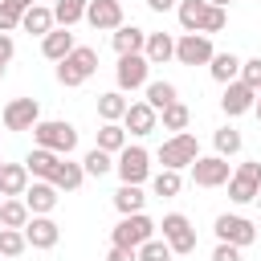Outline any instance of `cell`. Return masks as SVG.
I'll return each mask as SVG.
<instances>
[{
	"mask_svg": "<svg viewBox=\"0 0 261 261\" xmlns=\"http://www.w3.org/2000/svg\"><path fill=\"white\" fill-rule=\"evenodd\" d=\"M86 20H90L98 33H114V29H122V0H90Z\"/></svg>",
	"mask_w": 261,
	"mask_h": 261,
	"instance_id": "obj_14",
	"label": "cell"
},
{
	"mask_svg": "<svg viewBox=\"0 0 261 261\" xmlns=\"http://www.w3.org/2000/svg\"><path fill=\"white\" fill-rule=\"evenodd\" d=\"M106 261H139V249H122V245H110Z\"/></svg>",
	"mask_w": 261,
	"mask_h": 261,
	"instance_id": "obj_44",
	"label": "cell"
},
{
	"mask_svg": "<svg viewBox=\"0 0 261 261\" xmlns=\"http://www.w3.org/2000/svg\"><path fill=\"white\" fill-rule=\"evenodd\" d=\"M175 4H179V0H147V8H151V12H171Z\"/></svg>",
	"mask_w": 261,
	"mask_h": 261,
	"instance_id": "obj_45",
	"label": "cell"
},
{
	"mask_svg": "<svg viewBox=\"0 0 261 261\" xmlns=\"http://www.w3.org/2000/svg\"><path fill=\"white\" fill-rule=\"evenodd\" d=\"M212 57H216L212 37H204V33H179L175 37V61L179 65H208Z\"/></svg>",
	"mask_w": 261,
	"mask_h": 261,
	"instance_id": "obj_9",
	"label": "cell"
},
{
	"mask_svg": "<svg viewBox=\"0 0 261 261\" xmlns=\"http://www.w3.org/2000/svg\"><path fill=\"white\" fill-rule=\"evenodd\" d=\"M208 73H212V82H220V86L237 82V77H241V57H237V53H216V57L208 61Z\"/></svg>",
	"mask_w": 261,
	"mask_h": 261,
	"instance_id": "obj_29",
	"label": "cell"
},
{
	"mask_svg": "<svg viewBox=\"0 0 261 261\" xmlns=\"http://www.w3.org/2000/svg\"><path fill=\"white\" fill-rule=\"evenodd\" d=\"M122 126H126V135H135V139H143V135H151L155 126H159V114L147 106V102H130V110H126V118H122Z\"/></svg>",
	"mask_w": 261,
	"mask_h": 261,
	"instance_id": "obj_18",
	"label": "cell"
},
{
	"mask_svg": "<svg viewBox=\"0 0 261 261\" xmlns=\"http://www.w3.org/2000/svg\"><path fill=\"white\" fill-rule=\"evenodd\" d=\"M114 82H118V90H122V94L147 90V82H151V61H147L143 53L118 57V65H114Z\"/></svg>",
	"mask_w": 261,
	"mask_h": 261,
	"instance_id": "obj_8",
	"label": "cell"
},
{
	"mask_svg": "<svg viewBox=\"0 0 261 261\" xmlns=\"http://www.w3.org/2000/svg\"><path fill=\"white\" fill-rule=\"evenodd\" d=\"M29 184H33V175H29V167H24V163H4V167H0V196H4V200L24 196V192H29Z\"/></svg>",
	"mask_w": 261,
	"mask_h": 261,
	"instance_id": "obj_17",
	"label": "cell"
},
{
	"mask_svg": "<svg viewBox=\"0 0 261 261\" xmlns=\"http://www.w3.org/2000/svg\"><path fill=\"white\" fill-rule=\"evenodd\" d=\"M0 122L8 130H33L41 122V102L37 98H12L4 110H0Z\"/></svg>",
	"mask_w": 261,
	"mask_h": 261,
	"instance_id": "obj_11",
	"label": "cell"
},
{
	"mask_svg": "<svg viewBox=\"0 0 261 261\" xmlns=\"http://www.w3.org/2000/svg\"><path fill=\"white\" fill-rule=\"evenodd\" d=\"M228 200H232V204L261 200V163H257V159L237 163V171H232V179H228Z\"/></svg>",
	"mask_w": 261,
	"mask_h": 261,
	"instance_id": "obj_7",
	"label": "cell"
},
{
	"mask_svg": "<svg viewBox=\"0 0 261 261\" xmlns=\"http://www.w3.org/2000/svg\"><path fill=\"white\" fill-rule=\"evenodd\" d=\"M24 241H29V249H53L61 241V228H57L53 216H33L24 224Z\"/></svg>",
	"mask_w": 261,
	"mask_h": 261,
	"instance_id": "obj_16",
	"label": "cell"
},
{
	"mask_svg": "<svg viewBox=\"0 0 261 261\" xmlns=\"http://www.w3.org/2000/svg\"><path fill=\"white\" fill-rule=\"evenodd\" d=\"M175 253H171V245L163 241V237H151L143 249H139V261H171Z\"/></svg>",
	"mask_w": 261,
	"mask_h": 261,
	"instance_id": "obj_38",
	"label": "cell"
},
{
	"mask_svg": "<svg viewBox=\"0 0 261 261\" xmlns=\"http://www.w3.org/2000/svg\"><path fill=\"white\" fill-rule=\"evenodd\" d=\"M98 73V49H90V45H77L65 61H57V82L65 86V90H77L82 82H90Z\"/></svg>",
	"mask_w": 261,
	"mask_h": 261,
	"instance_id": "obj_2",
	"label": "cell"
},
{
	"mask_svg": "<svg viewBox=\"0 0 261 261\" xmlns=\"http://www.w3.org/2000/svg\"><path fill=\"white\" fill-rule=\"evenodd\" d=\"M20 29H24L29 37H41V41H45V37L57 29V20H53V8H45V4H33V8L20 16Z\"/></svg>",
	"mask_w": 261,
	"mask_h": 261,
	"instance_id": "obj_21",
	"label": "cell"
},
{
	"mask_svg": "<svg viewBox=\"0 0 261 261\" xmlns=\"http://www.w3.org/2000/svg\"><path fill=\"white\" fill-rule=\"evenodd\" d=\"M0 167H4V159H0Z\"/></svg>",
	"mask_w": 261,
	"mask_h": 261,
	"instance_id": "obj_50",
	"label": "cell"
},
{
	"mask_svg": "<svg viewBox=\"0 0 261 261\" xmlns=\"http://www.w3.org/2000/svg\"><path fill=\"white\" fill-rule=\"evenodd\" d=\"M110 45H114V53H118V57L143 53V49H147V29H139V24H122V29H114Z\"/></svg>",
	"mask_w": 261,
	"mask_h": 261,
	"instance_id": "obj_19",
	"label": "cell"
},
{
	"mask_svg": "<svg viewBox=\"0 0 261 261\" xmlns=\"http://www.w3.org/2000/svg\"><path fill=\"white\" fill-rule=\"evenodd\" d=\"M29 249L24 228H0V257H20Z\"/></svg>",
	"mask_w": 261,
	"mask_h": 261,
	"instance_id": "obj_37",
	"label": "cell"
},
{
	"mask_svg": "<svg viewBox=\"0 0 261 261\" xmlns=\"http://www.w3.org/2000/svg\"><path fill=\"white\" fill-rule=\"evenodd\" d=\"M143 94H147L143 102H147L155 114H159V110H167L171 102H179V90H175L171 82H147V90H143Z\"/></svg>",
	"mask_w": 261,
	"mask_h": 261,
	"instance_id": "obj_30",
	"label": "cell"
},
{
	"mask_svg": "<svg viewBox=\"0 0 261 261\" xmlns=\"http://www.w3.org/2000/svg\"><path fill=\"white\" fill-rule=\"evenodd\" d=\"M8 4H16V8H20V12H29V8H33V4H37V0H8Z\"/></svg>",
	"mask_w": 261,
	"mask_h": 261,
	"instance_id": "obj_46",
	"label": "cell"
},
{
	"mask_svg": "<svg viewBox=\"0 0 261 261\" xmlns=\"http://www.w3.org/2000/svg\"><path fill=\"white\" fill-rule=\"evenodd\" d=\"M82 179H86V167H82V163H73L69 155H65V159L57 163V171H53V188H57V192H77V188H82Z\"/></svg>",
	"mask_w": 261,
	"mask_h": 261,
	"instance_id": "obj_27",
	"label": "cell"
},
{
	"mask_svg": "<svg viewBox=\"0 0 261 261\" xmlns=\"http://www.w3.org/2000/svg\"><path fill=\"white\" fill-rule=\"evenodd\" d=\"M65 155H57V151H45V147H33L29 155H24V167H29V175L33 179H49L53 184V171H57V163H61Z\"/></svg>",
	"mask_w": 261,
	"mask_h": 261,
	"instance_id": "obj_20",
	"label": "cell"
},
{
	"mask_svg": "<svg viewBox=\"0 0 261 261\" xmlns=\"http://www.w3.org/2000/svg\"><path fill=\"white\" fill-rule=\"evenodd\" d=\"M143 57H147L151 65H167V61H175V37H171V33H147V49H143Z\"/></svg>",
	"mask_w": 261,
	"mask_h": 261,
	"instance_id": "obj_22",
	"label": "cell"
},
{
	"mask_svg": "<svg viewBox=\"0 0 261 261\" xmlns=\"http://www.w3.org/2000/svg\"><path fill=\"white\" fill-rule=\"evenodd\" d=\"M253 114H257V122H261V90H257V102H253Z\"/></svg>",
	"mask_w": 261,
	"mask_h": 261,
	"instance_id": "obj_47",
	"label": "cell"
},
{
	"mask_svg": "<svg viewBox=\"0 0 261 261\" xmlns=\"http://www.w3.org/2000/svg\"><path fill=\"white\" fill-rule=\"evenodd\" d=\"M82 167H86V175H94V179H102V175H110L114 171V155H106V151H86V159H82Z\"/></svg>",
	"mask_w": 261,
	"mask_h": 261,
	"instance_id": "obj_35",
	"label": "cell"
},
{
	"mask_svg": "<svg viewBox=\"0 0 261 261\" xmlns=\"http://www.w3.org/2000/svg\"><path fill=\"white\" fill-rule=\"evenodd\" d=\"M179 188H184V175L179 171H159V175H151V192L155 196H179Z\"/></svg>",
	"mask_w": 261,
	"mask_h": 261,
	"instance_id": "obj_36",
	"label": "cell"
},
{
	"mask_svg": "<svg viewBox=\"0 0 261 261\" xmlns=\"http://www.w3.org/2000/svg\"><path fill=\"white\" fill-rule=\"evenodd\" d=\"M86 8H90V0H57V4H53L57 29H73L77 20H86Z\"/></svg>",
	"mask_w": 261,
	"mask_h": 261,
	"instance_id": "obj_31",
	"label": "cell"
},
{
	"mask_svg": "<svg viewBox=\"0 0 261 261\" xmlns=\"http://www.w3.org/2000/svg\"><path fill=\"white\" fill-rule=\"evenodd\" d=\"M155 159H159L167 171H184V167H192V163L200 159V143H196L192 130H179V135H171V139L159 143Z\"/></svg>",
	"mask_w": 261,
	"mask_h": 261,
	"instance_id": "obj_3",
	"label": "cell"
},
{
	"mask_svg": "<svg viewBox=\"0 0 261 261\" xmlns=\"http://www.w3.org/2000/svg\"><path fill=\"white\" fill-rule=\"evenodd\" d=\"M126 110H130V102L122 98V90H106V94H98V118H102V122H122Z\"/></svg>",
	"mask_w": 261,
	"mask_h": 261,
	"instance_id": "obj_25",
	"label": "cell"
},
{
	"mask_svg": "<svg viewBox=\"0 0 261 261\" xmlns=\"http://www.w3.org/2000/svg\"><path fill=\"white\" fill-rule=\"evenodd\" d=\"M0 204H4V196H0Z\"/></svg>",
	"mask_w": 261,
	"mask_h": 261,
	"instance_id": "obj_51",
	"label": "cell"
},
{
	"mask_svg": "<svg viewBox=\"0 0 261 261\" xmlns=\"http://www.w3.org/2000/svg\"><path fill=\"white\" fill-rule=\"evenodd\" d=\"M20 8L16 4H8V0H0V33H12V29H20Z\"/></svg>",
	"mask_w": 261,
	"mask_h": 261,
	"instance_id": "obj_39",
	"label": "cell"
},
{
	"mask_svg": "<svg viewBox=\"0 0 261 261\" xmlns=\"http://www.w3.org/2000/svg\"><path fill=\"white\" fill-rule=\"evenodd\" d=\"M232 179V167H228V159H220V155H200L196 163H192V184L196 188H224Z\"/></svg>",
	"mask_w": 261,
	"mask_h": 261,
	"instance_id": "obj_10",
	"label": "cell"
},
{
	"mask_svg": "<svg viewBox=\"0 0 261 261\" xmlns=\"http://www.w3.org/2000/svg\"><path fill=\"white\" fill-rule=\"evenodd\" d=\"M33 143L45 151H57V155H73L77 151V126L65 118H41L33 126Z\"/></svg>",
	"mask_w": 261,
	"mask_h": 261,
	"instance_id": "obj_1",
	"label": "cell"
},
{
	"mask_svg": "<svg viewBox=\"0 0 261 261\" xmlns=\"http://www.w3.org/2000/svg\"><path fill=\"white\" fill-rule=\"evenodd\" d=\"M208 4H216V8H228V4H232V0H208Z\"/></svg>",
	"mask_w": 261,
	"mask_h": 261,
	"instance_id": "obj_48",
	"label": "cell"
},
{
	"mask_svg": "<svg viewBox=\"0 0 261 261\" xmlns=\"http://www.w3.org/2000/svg\"><path fill=\"white\" fill-rule=\"evenodd\" d=\"M155 220L147 212H135V216H122L114 228H110V245H122V249H143L151 237H155Z\"/></svg>",
	"mask_w": 261,
	"mask_h": 261,
	"instance_id": "obj_5",
	"label": "cell"
},
{
	"mask_svg": "<svg viewBox=\"0 0 261 261\" xmlns=\"http://www.w3.org/2000/svg\"><path fill=\"white\" fill-rule=\"evenodd\" d=\"M57 196H61V192H57L49 179H33V184H29V192H24L20 200L29 204V212H33V216H49V212L57 208Z\"/></svg>",
	"mask_w": 261,
	"mask_h": 261,
	"instance_id": "obj_15",
	"label": "cell"
},
{
	"mask_svg": "<svg viewBox=\"0 0 261 261\" xmlns=\"http://www.w3.org/2000/svg\"><path fill=\"white\" fill-rule=\"evenodd\" d=\"M224 24H228V12L212 4V8H208V16H204V29H200V33H204V37H212V33H220Z\"/></svg>",
	"mask_w": 261,
	"mask_h": 261,
	"instance_id": "obj_40",
	"label": "cell"
},
{
	"mask_svg": "<svg viewBox=\"0 0 261 261\" xmlns=\"http://www.w3.org/2000/svg\"><path fill=\"white\" fill-rule=\"evenodd\" d=\"M73 49H77V45H73V33H69V29H53V33L41 41V53H45L49 61H65Z\"/></svg>",
	"mask_w": 261,
	"mask_h": 261,
	"instance_id": "obj_24",
	"label": "cell"
},
{
	"mask_svg": "<svg viewBox=\"0 0 261 261\" xmlns=\"http://www.w3.org/2000/svg\"><path fill=\"white\" fill-rule=\"evenodd\" d=\"M0 77H4V65H0Z\"/></svg>",
	"mask_w": 261,
	"mask_h": 261,
	"instance_id": "obj_49",
	"label": "cell"
},
{
	"mask_svg": "<svg viewBox=\"0 0 261 261\" xmlns=\"http://www.w3.org/2000/svg\"><path fill=\"white\" fill-rule=\"evenodd\" d=\"M29 220H33V212H29V204H24L20 196L0 204V224H4V228H24Z\"/></svg>",
	"mask_w": 261,
	"mask_h": 261,
	"instance_id": "obj_32",
	"label": "cell"
},
{
	"mask_svg": "<svg viewBox=\"0 0 261 261\" xmlns=\"http://www.w3.org/2000/svg\"><path fill=\"white\" fill-rule=\"evenodd\" d=\"M12 53H16L12 33H0V65H4V69H8V61H12Z\"/></svg>",
	"mask_w": 261,
	"mask_h": 261,
	"instance_id": "obj_43",
	"label": "cell"
},
{
	"mask_svg": "<svg viewBox=\"0 0 261 261\" xmlns=\"http://www.w3.org/2000/svg\"><path fill=\"white\" fill-rule=\"evenodd\" d=\"M208 0H179L175 4V16H179V29L184 33H200L204 29V16H208Z\"/></svg>",
	"mask_w": 261,
	"mask_h": 261,
	"instance_id": "obj_23",
	"label": "cell"
},
{
	"mask_svg": "<svg viewBox=\"0 0 261 261\" xmlns=\"http://www.w3.org/2000/svg\"><path fill=\"white\" fill-rule=\"evenodd\" d=\"M212 232H216V241L237 245V249H245V245L257 241V224H253L249 216H241V212H220L216 224H212Z\"/></svg>",
	"mask_w": 261,
	"mask_h": 261,
	"instance_id": "obj_6",
	"label": "cell"
},
{
	"mask_svg": "<svg viewBox=\"0 0 261 261\" xmlns=\"http://www.w3.org/2000/svg\"><path fill=\"white\" fill-rule=\"evenodd\" d=\"M212 261H241V249H237V245H224V241H216V249H212Z\"/></svg>",
	"mask_w": 261,
	"mask_h": 261,
	"instance_id": "obj_42",
	"label": "cell"
},
{
	"mask_svg": "<svg viewBox=\"0 0 261 261\" xmlns=\"http://www.w3.org/2000/svg\"><path fill=\"white\" fill-rule=\"evenodd\" d=\"M0 261H4V257H0Z\"/></svg>",
	"mask_w": 261,
	"mask_h": 261,
	"instance_id": "obj_52",
	"label": "cell"
},
{
	"mask_svg": "<svg viewBox=\"0 0 261 261\" xmlns=\"http://www.w3.org/2000/svg\"><path fill=\"white\" fill-rule=\"evenodd\" d=\"M241 143H245V139H241V130H237V126H220V130L212 135V147H216V155H220V159L237 155V151H241Z\"/></svg>",
	"mask_w": 261,
	"mask_h": 261,
	"instance_id": "obj_34",
	"label": "cell"
},
{
	"mask_svg": "<svg viewBox=\"0 0 261 261\" xmlns=\"http://www.w3.org/2000/svg\"><path fill=\"white\" fill-rule=\"evenodd\" d=\"M126 143H130V135H126V126H122V122H102V126H98V143H94L98 151L118 155Z\"/></svg>",
	"mask_w": 261,
	"mask_h": 261,
	"instance_id": "obj_26",
	"label": "cell"
},
{
	"mask_svg": "<svg viewBox=\"0 0 261 261\" xmlns=\"http://www.w3.org/2000/svg\"><path fill=\"white\" fill-rule=\"evenodd\" d=\"M159 228H163V241L171 245V253H192L196 249V228L184 212H167Z\"/></svg>",
	"mask_w": 261,
	"mask_h": 261,
	"instance_id": "obj_12",
	"label": "cell"
},
{
	"mask_svg": "<svg viewBox=\"0 0 261 261\" xmlns=\"http://www.w3.org/2000/svg\"><path fill=\"white\" fill-rule=\"evenodd\" d=\"M114 208H118V216H135V212L147 208V192H143L139 184H122V188L114 192Z\"/></svg>",
	"mask_w": 261,
	"mask_h": 261,
	"instance_id": "obj_28",
	"label": "cell"
},
{
	"mask_svg": "<svg viewBox=\"0 0 261 261\" xmlns=\"http://www.w3.org/2000/svg\"><path fill=\"white\" fill-rule=\"evenodd\" d=\"M114 171H118V179L122 184H147L151 179V151L147 147H139V143H126L118 155H114Z\"/></svg>",
	"mask_w": 261,
	"mask_h": 261,
	"instance_id": "obj_4",
	"label": "cell"
},
{
	"mask_svg": "<svg viewBox=\"0 0 261 261\" xmlns=\"http://www.w3.org/2000/svg\"><path fill=\"white\" fill-rule=\"evenodd\" d=\"M253 102H257V90H253V86H245L241 77H237V82H228V86H224V94H220V110H224L228 118L253 114Z\"/></svg>",
	"mask_w": 261,
	"mask_h": 261,
	"instance_id": "obj_13",
	"label": "cell"
},
{
	"mask_svg": "<svg viewBox=\"0 0 261 261\" xmlns=\"http://www.w3.org/2000/svg\"><path fill=\"white\" fill-rule=\"evenodd\" d=\"M159 122H163V130L179 135V130H188V122H192V110H188L184 102H171L167 110H159Z\"/></svg>",
	"mask_w": 261,
	"mask_h": 261,
	"instance_id": "obj_33",
	"label": "cell"
},
{
	"mask_svg": "<svg viewBox=\"0 0 261 261\" xmlns=\"http://www.w3.org/2000/svg\"><path fill=\"white\" fill-rule=\"evenodd\" d=\"M241 82H245V86H253V90H261V57L241 61Z\"/></svg>",
	"mask_w": 261,
	"mask_h": 261,
	"instance_id": "obj_41",
	"label": "cell"
}]
</instances>
